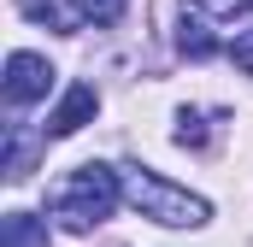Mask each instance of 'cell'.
<instances>
[{
  "label": "cell",
  "instance_id": "cell-1",
  "mask_svg": "<svg viewBox=\"0 0 253 247\" xmlns=\"http://www.w3.org/2000/svg\"><path fill=\"white\" fill-rule=\"evenodd\" d=\"M118 200H124V171H112V165H100V159H88V165L65 171L59 183H53V194H47V206H53L59 230H71V236L100 230V224L118 212Z\"/></svg>",
  "mask_w": 253,
  "mask_h": 247
},
{
  "label": "cell",
  "instance_id": "cell-2",
  "mask_svg": "<svg viewBox=\"0 0 253 247\" xmlns=\"http://www.w3.org/2000/svg\"><path fill=\"white\" fill-rule=\"evenodd\" d=\"M124 200L141 212V218L165 224V230H200V224L212 218L206 194H194V188L171 183V177H159V171H147V165L124 171Z\"/></svg>",
  "mask_w": 253,
  "mask_h": 247
},
{
  "label": "cell",
  "instance_id": "cell-3",
  "mask_svg": "<svg viewBox=\"0 0 253 247\" xmlns=\"http://www.w3.org/2000/svg\"><path fill=\"white\" fill-rule=\"evenodd\" d=\"M94 112H100L94 82H71V88L59 94V106L47 112V124H42V141H65V135H77L83 124H94Z\"/></svg>",
  "mask_w": 253,
  "mask_h": 247
},
{
  "label": "cell",
  "instance_id": "cell-4",
  "mask_svg": "<svg viewBox=\"0 0 253 247\" xmlns=\"http://www.w3.org/2000/svg\"><path fill=\"white\" fill-rule=\"evenodd\" d=\"M0 88H6V100L12 106H30V100H42L47 88H53V65L42 59V53H12L6 59V77H0Z\"/></svg>",
  "mask_w": 253,
  "mask_h": 247
},
{
  "label": "cell",
  "instance_id": "cell-5",
  "mask_svg": "<svg viewBox=\"0 0 253 247\" xmlns=\"http://www.w3.org/2000/svg\"><path fill=\"white\" fill-rule=\"evenodd\" d=\"M177 47H183L189 59H212V53H218V36H212L206 6H183V12H177Z\"/></svg>",
  "mask_w": 253,
  "mask_h": 247
},
{
  "label": "cell",
  "instance_id": "cell-6",
  "mask_svg": "<svg viewBox=\"0 0 253 247\" xmlns=\"http://www.w3.org/2000/svg\"><path fill=\"white\" fill-rule=\"evenodd\" d=\"M0 247H47V218H36V212H6V218H0Z\"/></svg>",
  "mask_w": 253,
  "mask_h": 247
},
{
  "label": "cell",
  "instance_id": "cell-7",
  "mask_svg": "<svg viewBox=\"0 0 253 247\" xmlns=\"http://www.w3.org/2000/svg\"><path fill=\"white\" fill-rule=\"evenodd\" d=\"M18 12H24V18H36V24H53L59 36H77V24H83L71 0H18Z\"/></svg>",
  "mask_w": 253,
  "mask_h": 247
},
{
  "label": "cell",
  "instance_id": "cell-8",
  "mask_svg": "<svg viewBox=\"0 0 253 247\" xmlns=\"http://www.w3.org/2000/svg\"><path fill=\"white\" fill-rule=\"evenodd\" d=\"M36 171V135H24L18 124L6 129V183H24Z\"/></svg>",
  "mask_w": 253,
  "mask_h": 247
},
{
  "label": "cell",
  "instance_id": "cell-9",
  "mask_svg": "<svg viewBox=\"0 0 253 247\" xmlns=\"http://www.w3.org/2000/svg\"><path fill=\"white\" fill-rule=\"evenodd\" d=\"M177 147H206V118L200 112H177Z\"/></svg>",
  "mask_w": 253,
  "mask_h": 247
},
{
  "label": "cell",
  "instance_id": "cell-10",
  "mask_svg": "<svg viewBox=\"0 0 253 247\" xmlns=\"http://www.w3.org/2000/svg\"><path fill=\"white\" fill-rule=\"evenodd\" d=\"M124 6H129V0H83V12H88L94 24H118V18H124Z\"/></svg>",
  "mask_w": 253,
  "mask_h": 247
},
{
  "label": "cell",
  "instance_id": "cell-11",
  "mask_svg": "<svg viewBox=\"0 0 253 247\" xmlns=\"http://www.w3.org/2000/svg\"><path fill=\"white\" fill-rule=\"evenodd\" d=\"M236 65L253 77V30H242V36H236Z\"/></svg>",
  "mask_w": 253,
  "mask_h": 247
}]
</instances>
